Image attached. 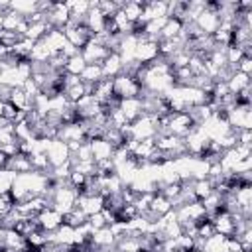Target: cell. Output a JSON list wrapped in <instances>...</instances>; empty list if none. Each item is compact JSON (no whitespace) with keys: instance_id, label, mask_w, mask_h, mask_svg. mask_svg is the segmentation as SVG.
<instances>
[{"instance_id":"obj_22","label":"cell","mask_w":252,"mask_h":252,"mask_svg":"<svg viewBox=\"0 0 252 252\" xmlns=\"http://www.w3.org/2000/svg\"><path fill=\"white\" fill-rule=\"evenodd\" d=\"M0 24H2V14H0Z\"/></svg>"},{"instance_id":"obj_8","label":"cell","mask_w":252,"mask_h":252,"mask_svg":"<svg viewBox=\"0 0 252 252\" xmlns=\"http://www.w3.org/2000/svg\"><path fill=\"white\" fill-rule=\"evenodd\" d=\"M89 144H91V152H93V159H94V161L112 159V152H114V148H112L106 140H102V138H94V140H91Z\"/></svg>"},{"instance_id":"obj_2","label":"cell","mask_w":252,"mask_h":252,"mask_svg":"<svg viewBox=\"0 0 252 252\" xmlns=\"http://www.w3.org/2000/svg\"><path fill=\"white\" fill-rule=\"evenodd\" d=\"M45 156H47L49 165H51V167H57V165H63V163H67V161H69L71 152H69V148H67V144H65V142H61V140H57V138H55V140H51V142H49Z\"/></svg>"},{"instance_id":"obj_16","label":"cell","mask_w":252,"mask_h":252,"mask_svg":"<svg viewBox=\"0 0 252 252\" xmlns=\"http://www.w3.org/2000/svg\"><path fill=\"white\" fill-rule=\"evenodd\" d=\"M14 179H16V173H12L10 169H0V195L12 191Z\"/></svg>"},{"instance_id":"obj_3","label":"cell","mask_w":252,"mask_h":252,"mask_svg":"<svg viewBox=\"0 0 252 252\" xmlns=\"http://www.w3.org/2000/svg\"><path fill=\"white\" fill-rule=\"evenodd\" d=\"M106 55H108V49L98 45V43H94L93 39L81 49V57L85 59L87 65H100L106 59Z\"/></svg>"},{"instance_id":"obj_12","label":"cell","mask_w":252,"mask_h":252,"mask_svg":"<svg viewBox=\"0 0 252 252\" xmlns=\"http://www.w3.org/2000/svg\"><path fill=\"white\" fill-rule=\"evenodd\" d=\"M150 211H154L158 217H163L165 213L171 211V201L167 197H163L161 193H156L154 199H152V203H150Z\"/></svg>"},{"instance_id":"obj_9","label":"cell","mask_w":252,"mask_h":252,"mask_svg":"<svg viewBox=\"0 0 252 252\" xmlns=\"http://www.w3.org/2000/svg\"><path fill=\"white\" fill-rule=\"evenodd\" d=\"M53 53H59V51H63V47L69 43L67 41V37H65V33H63V30H51L43 39H41Z\"/></svg>"},{"instance_id":"obj_11","label":"cell","mask_w":252,"mask_h":252,"mask_svg":"<svg viewBox=\"0 0 252 252\" xmlns=\"http://www.w3.org/2000/svg\"><path fill=\"white\" fill-rule=\"evenodd\" d=\"M181 30H183V24L179 20L167 18L163 28H161V32H159V39H173V37H177L181 33Z\"/></svg>"},{"instance_id":"obj_19","label":"cell","mask_w":252,"mask_h":252,"mask_svg":"<svg viewBox=\"0 0 252 252\" xmlns=\"http://www.w3.org/2000/svg\"><path fill=\"white\" fill-rule=\"evenodd\" d=\"M0 250H4V228L0 226Z\"/></svg>"},{"instance_id":"obj_6","label":"cell","mask_w":252,"mask_h":252,"mask_svg":"<svg viewBox=\"0 0 252 252\" xmlns=\"http://www.w3.org/2000/svg\"><path fill=\"white\" fill-rule=\"evenodd\" d=\"M118 108L122 110V114L126 116V120L132 124L134 120H138L142 114H144V108H142V98H124V100H120V104H118Z\"/></svg>"},{"instance_id":"obj_5","label":"cell","mask_w":252,"mask_h":252,"mask_svg":"<svg viewBox=\"0 0 252 252\" xmlns=\"http://www.w3.org/2000/svg\"><path fill=\"white\" fill-rule=\"evenodd\" d=\"M37 222H39V226L43 230L53 232V230H57L63 224V215L59 211H55L53 207H49V209H45V211H41L37 215Z\"/></svg>"},{"instance_id":"obj_15","label":"cell","mask_w":252,"mask_h":252,"mask_svg":"<svg viewBox=\"0 0 252 252\" xmlns=\"http://www.w3.org/2000/svg\"><path fill=\"white\" fill-rule=\"evenodd\" d=\"M22 16L20 14H16L14 10H8L4 16H2V28H4V32H16L18 30V26L22 24Z\"/></svg>"},{"instance_id":"obj_20","label":"cell","mask_w":252,"mask_h":252,"mask_svg":"<svg viewBox=\"0 0 252 252\" xmlns=\"http://www.w3.org/2000/svg\"><path fill=\"white\" fill-rule=\"evenodd\" d=\"M2 110H4V102L0 100V116H2Z\"/></svg>"},{"instance_id":"obj_18","label":"cell","mask_w":252,"mask_h":252,"mask_svg":"<svg viewBox=\"0 0 252 252\" xmlns=\"http://www.w3.org/2000/svg\"><path fill=\"white\" fill-rule=\"evenodd\" d=\"M6 165H8V158L0 152V169H6Z\"/></svg>"},{"instance_id":"obj_17","label":"cell","mask_w":252,"mask_h":252,"mask_svg":"<svg viewBox=\"0 0 252 252\" xmlns=\"http://www.w3.org/2000/svg\"><path fill=\"white\" fill-rule=\"evenodd\" d=\"M236 69H238L240 73H244V75H250V71H252V57H242V59L238 61Z\"/></svg>"},{"instance_id":"obj_4","label":"cell","mask_w":252,"mask_h":252,"mask_svg":"<svg viewBox=\"0 0 252 252\" xmlns=\"http://www.w3.org/2000/svg\"><path fill=\"white\" fill-rule=\"evenodd\" d=\"M159 55V49H158V41L154 39H144V41H138V47H136V53H134V59L142 65L154 61L156 57Z\"/></svg>"},{"instance_id":"obj_10","label":"cell","mask_w":252,"mask_h":252,"mask_svg":"<svg viewBox=\"0 0 252 252\" xmlns=\"http://www.w3.org/2000/svg\"><path fill=\"white\" fill-rule=\"evenodd\" d=\"M226 87H228V91H230L232 94H238L240 91H244L246 87H250V75H244V73L236 71V73H232L230 79L226 81Z\"/></svg>"},{"instance_id":"obj_14","label":"cell","mask_w":252,"mask_h":252,"mask_svg":"<svg viewBox=\"0 0 252 252\" xmlns=\"http://www.w3.org/2000/svg\"><path fill=\"white\" fill-rule=\"evenodd\" d=\"M85 67H87V63H85V59H83V57H81V53H79V55H73V57H69V59H67L65 71H67V75L81 77V73L85 71Z\"/></svg>"},{"instance_id":"obj_21","label":"cell","mask_w":252,"mask_h":252,"mask_svg":"<svg viewBox=\"0 0 252 252\" xmlns=\"http://www.w3.org/2000/svg\"><path fill=\"white\" fill-rule=\"evenodd\" d=\"M191 252H203V250H199V248H195V250H191Z\"/></svg>"},{"instance_id":"obj_13","label":"cell","mask_w":252,"mask_h":252,"mask_svg":"<svg viewBox=\"0 0 252 252\" xmlns=\"http://www.w3.org/2000/svg\"><path fill=\"white\" fill-rule=\"evenodd\" d=\"M102 79H104V77H102L100 65H87L85 71L81 73V81H83V83H89V85H94V83H98V81H102Z\"/></svg>"},{"instance_id":"obj_1","label":"cell","mask_w":252,"mask_h":252,"mask_svg":"<svg viewBox=\"0 0 252 252\" xmlns=\"http://www.w3.org/2000/svg\"><path fill=\"white\" fill-rule=\"evenodd\" d=\"M140 91H142V85L134 79V77H128V75H118L112 79V94L120 100L124 98H136L140 96Z\"/></svg>"},{"instance_id":"obj_7","label":"cell","mask_w":252,"mask_h":252,"mask_svg":"<svg viewBox=\"0 0 252 252\" xmlns=\"http://www.w3.org/2000/svg\"><path fill=\"white\" fill-rule=\"evenodd\" d=\"M100 69H102V77L104 79H114L122 73V59L118 53H108L106 59L100 63Z\"/></svg>"}]
</instances>
